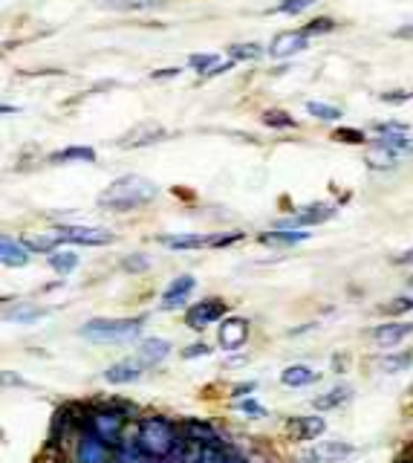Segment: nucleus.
I'll return each instance as SVG.
<instances>
[{
	"label": "nucleus",
	"mask_w": 413,
	"mask_h": 463,
	"mask_svg": "<svg viewBox=\"0 0 413 463\" xmlns=\"http://www.w3.org/2000/svg\"><path fill=\"white\" fill-rule=\"evenodd\" d=\"M154 197H157L154 183L145 180V177H139V174H128V177H119L116 183H110L104 188V192L99 195V206L113 209V212H128V209L148 206Z\"/></svg>",
	"instance_id": "nucleus-1"
},
{
	"label": "nucleus",
	"mask_w": 413,
	"mask_h": 463,
	"mask_svg": "<svg viewBox=\"0 0 413 463\" xmlns=\"http://www.w3.org/2000/svg\"><path fill=\"white\" fill-rule=\"evenodd\" d=\"M136 443L154 460H168L176 449H180V438H176V426L165 417H145L139 420L136 429Z\"/></svg>",
	"instance_id": "nucleus-2"
},
{
	"label": "nucleus",
	"mask_w": 413,
	"mask_h": 463,
	"mask_svg": "<svg viewBox=\"0 0 413 463\" xmlns=\"http://www.w3.org/2000/svg\"><path fill=\"white\" fill-rule=\"evenodd\" d=\"M145 319H90L81 328V336L90 342L110 345V342H130L139 336Z\"/></svg>",
	"instance_id": "nucleus-3"
},
{
	"label": "nucleus",
	"mask_w": 413,
	"mask_h": 463,
	"mask_svg": "<svg viewBox=\"0 0 413 463\" xmlns=\"http://www.w3.org/2000/svg\"><path fill=\"white\" fill-rule=\"evenodd\" d=\"M52 232L61 241L81 243V247H104V243L116 241L113 232H110V229H99V226H55Z\"/></svg>",
	"instance_id": "nucleus-4"
},
{
	"label": "nucleus",
	"mask_w": 413,
	"mask_h": 463,
	"mask_svg": "<svg viewBox=\"0 0 413 463\" xmlns=\"http://www.w3.org/2000/svg\"><path fill=\"white\" fill-rule=\"evenodd\" d=\"M353 452L355 449L344 440H321L301 455V463H341V460H347Z\"/></svg>",
	"instance_id": "nucleus-5"
},
{
	"label": "nucleus",
	"mask_w": 413,
	"mask_h": 463,
	"mask_svg": "<svg viewBox=\"0 0 413 463\" xmlns=\"http://www.w3.org/2000/svg\"><path fill=\"white\" fill-rule=\"evenodd\" d=\"M226 316V302L223 298H205V302L194 304L188 310V316H185V324L191 331H205L209 324L220 322Z\"/></svg>",
	"instance_id": "nucleus-6"
},
{
	"label": "nucleus",
	"mask_w": 413,
	"mask_h": 463,
	"mask_svg": "<svg viewBox=\"0 0 413 463\" xmlns=\"http://www.w3.org/2000/svg\"><path fill=\"white\" fill-rule=\"evenodd\" d=\"M336 214L333 206H324V203H310V206H301L292 212V217H283L278 221V229H295V226H315V223H324L329 217Z\"/></svg>",
	"instance_id": "nucleus-7"
},
{
	"label": "nucleus",
	"mask_w": 413,
	"mask_h": 463,
	"mask_svg": "<svg viewBox=\"0 0 413 463\" xmlns=\"http://www.w3.org/2000/svg\"><path fill=\"white\" fill-rule=\"evenodd\" d=\"M76 455H78V463H110V443L102 438V434H95L90 429L78 438Z\"/></svg>",
	"instance_id": "nucleus-8"
},
{
	"label": "nucleus",
	"mask_w": 413,
	"mask_h": 463,
	"mask_svg": "<svg viewBox=\"0 0 413 463\" xmlns=\"http://www.w3.org/2000/svg\"><path fill=\"white\" fill-rule=\"evenodd\" d=\"M90 429L95 434H102L110 446H119L121 431H125V417H121L119 412H95L90 420Z\"/></svg>",
	"instance_id": "nucleus-9"
},
{
	"label": "nucleus",
	"mask_w": 413,
	"mask_h": 463,
	"mask_svg": "<svg viewBox=\"0 0 413 463\" xmlns=\"http://www.w3.org/2000/svg\"><path fill=\"white\" fill-rule=\"evenodd\" d=\"M142 371H145L142 359H119L104 371V379L110 386H128V383H136V379L142 377Z\"/></svg>",
	"instance_id": "nucleus-10"
},
{
	"label": "nucleus",
	"mask_w": 413,
	"mask_h": 463,
	"mask_svg": "<svg viewBox=\"0 0 413 463\" xmlns=\"http://www.w3.org/2000/svg\"><path fill=\"white\" fill-rule=\"evenodd\" d=\"M159 140H165V128L157 125V122H142V125H136L130 133L121 136L119 145L121 148H142V145H154Z\"/></svg>",
	"instance_id": "nucleus-11"
},
{
	"label": "nucleus",
	"mask_w": 413,
	"mask_h": 463,
	"mask_svg": "<svg viewBox=\"0 0 413 463\" xmlns=\"http://www.w3.org/2000/svg\"><path fill=\"white\" fill-rule=\"evenodd\" d=\"M197 287V281L194 276H180V278H174L168 284V290L162 293V307L165 310H174V307H183L188 302V295L194 293Z\"/></svg>",
	"instance_id": "nucleus-12"
},
{
	"label": "nucleus",
	"mask_w": 413,
	"mask_h": 463,
	"mask_svg": "<svg viewBox=\"0 0 413 463\" xmlns=\"http://www.w3.org/2000/svg\"><path fill=\"white\" fill-rule=\"evenodd\" d=\"M246 339H249V322L240 319V316H231L223 322V328H220V345H223L226 350L243 348Z\"/></svg>",
	"instance_id": "nucleus-13"
},
{
	"label": "nucleus",
	"mask_w": 413,
	"mask_h": 463,
	"mask_svg": "<svg viewBox=\"0 0 413 463\" xmlns=\"http://www.w3.org/2000/svg\"><path fill=\"white\" fill-rule=\"evenodd\" d=\"M307 44H310L307 32H283V35H278L272 41L269 56L272 59H289V56H295V52L307 50Z\"/></svg>",
	"instance_id": "nucleus-14"
},
{
	"label": "nucleus",
	"mask_w": 413,
	"mask_h": 463,
	"mask_svg": "<svg viewBox=\"0 0 413 463\" xmlns=\"http://www.w3.org/2000/svg\"><path fill=\"white\" fill-rule=\"evenodd\" d=\"M183 434L188 443H197V446H220V434L209 426L202 423L197 417H188L183 423Z\"/></svg>",
	"instance_id": "nucleus-15"
},
{
	"label": "nucleus",
	"mask_w": 413,
	"mask_h": 463,
	"mask_svg": "<svg viewBox=\"0 0 413 463\" xmlns=\"http://www.w3.org/2000/svg\"><path fill=\"white\" fill-rule=\"evenodd\" d=\"M413 333V322H388V324H379V328L373 331V339H376V345L382 348H393L399 345L402 339H408Z\"/></svg>",
	"instance_id": "nucleus-16"
},
{
	"label": "nucleus",
	"mask_w": 413,
	"mask_h": 463,
	"mask_svg": "<svg viewBox=\"0 0 413 463\" xmlns=\"http://www.w3.org/2000/svg\"><path fill=\"white\" fill-rule=\"evenodd\" d=\"M324 429H327L324 417H292L286 423V431L292 434L295 440H315Z\"/></svg>",
	"instance_id": "nucleus-17"
},
{
	"label": "nucleus",
	"mask_w": 413,
	"mask_h": 463,
	"mask_svg": "<svg viewBox=\"0 0 413 463\" xmlns=\"http://www.w3.org/2000/svg\"><path fill=\"white\" fill-rule=\"evenodd\" d=\"M159 243L171 250H202V247H217L220 235H162Z\"/></svg>",
	"instance_id": "nucleus-18"
},
{
	"label": "nucleus",
	"mask_w": 413,
	"mask_h": 463,
	"mask_svg": "<svg viewBox=\"0 0 413 463\" xmlns=\"http://www.w3.org/2000/svg\"><path fill=\"white\" fill-rule=\"evenodd\" d=\"M0 261H4V267H26V261H30V247H26L23 241L4 235V241H0Z\"/></svg>",
	"instance_id": "nucleus-19"
},
{
	"label": "nucleus",
	"mask_w": 413,
	"mask_h": 463,
	"mask_svg": "<svg viewBox=\"0 0 413 463\" xmlns=\"http://www.w3.org/2000/svg\"><path fill=\"white\" fill-rule=\"evenodd\" d=\"M315 379H319V371H312L310 365H289L281 371V383L286 388H304L312 386Z\"/></svg>",
	"instance_id": "nucleus-20"
},
{
	"label": "nucleus",
	"mask_w": 413,
	"mask_h": 463,
	"mask_svg": "<svg viewBox=\"0 0 413 463\" xmlns=\"http://www.w3.org/2000/svg\"><path fill=\"white\" fill-rule=\"evenodd\" d=\"M353 400V388L350 386H336L329 388L327 394H319V397L312 400V405L319 408V412H333V408H341L344 403Z\"/></svg>",
	"instance_id": "nucleus-21"
},
{
	"label": "nucleus",
	"mask_w": 413,
	"mask_h": 463,
	"mask_svg": "<svg viewBox=\"0 0 413 463\" xmlns=\"http://www.w3.org/2000/svg\"><path fill=\"white\" fill-rule=\"evenodd\" d=\"M382 151H388L391 157H413V140L410 136H379L373 142Z\"/></svg>",
	"instance_id": "nucleus-22"
},
{
	"label": "nucleus",
	"mask_w": 413,
	"mask_h": 463,
	"mask_svg": "<svg viewBox=\"0 0 413 463\" xmlns=\"http://www.w3.org/2000/svg\"><path fill=\"white\" fill-rule=\"evenodd\" d=\"M168 353H171V342H165V339H145L139 345V359L145 365H157L168 357Z\"/></svg>",
	"instance_id": "nucleus-23"
},
{
	"label": "nucleus",
	"mask_w": 413,
	"mask_h": 463,
	"mask_svg": "<svg viewBox=\"0 0 413 463\" xmlns=\"http://www.w3.org/2000/svg\"><path fill=\"white\" fill-rule=\"evenodd\" d=\"M310 235L307 232H298V229H286V232H266L260 235L264 243H272V247H295V243H304Z\"/></svg>",
	"instance_id": "nucleus-24"
},
{
	"label": "nucleus",
	"mask_w": 413,
	"mask_h": 463,
	"mask_svg": "<svg viewBox=\"0 0 413 463\" xmlns=\"http://www.w3.org/2000/svg\"><path fill=\"white\" fill-rule=\"evenodd\" d=\"M116 463H154L145 449L139 443H119V452H116Z\"/></svg>",
	"instance_id": "nucleus-25"
},
{
	"label": "nucleus",
	"mask_w": 413,
	"mask_h": 463,
	"mask_svg": "<svg viewBox=\"0 0 413 463\" xmlns=\"http://www.w3.org/2000/svg\"><path fill=\"white\" fill-rule=\"evenodd\" d=\"M49 159L52 162H95V151L93 148L73 145V148H64V151H58V154H52Z\"/></svg>",
	"instance_id": "nucleus-26"
},
{
	"label": "nucleus",
	"mask_w": 413,
	"mask_h": 463,
	"mask_svg": "<svg viewBox=\"0 0 413 463\" xmlns=\"http://www.w3.org/2000/svg\"><path fill=\"white\" fill-rule=\"evenodd\" d=\"M47 313L38 310V307H30V304H18L15 310H6V322H18V324H32L38 319H44Z\"/></svg>",
	"instance_id": "nucleus-27"
},
{
	"label": "nucleus",
	"mask_w": 413,
	"mask_h": 463,
	"mask_svg": "<svg viewBox=\"0 0 413 463\" xmlns=\"http://www.w3.org/2000/svg\"><path fill=\"white\" fill-rule=\"evenodd\" d=\"M49 267L58 272V276H70V272L78 267V255L76 252H52Z\"/></svg>",
	"instance_id": "nucleus-28"
},
{
	"label": "nucleus",
	"mask_w": 413,
	"mask_h": 463,
	"mask_svg": "<svg viewBox=\"0 0 413 463\" xmlns=\"http://www.w3.org/2000/svg\"><path fill=\"white\" fill-rule=\"evenodd\" d=\"M23 243H26V247H30V252H52L55 247H61V238L52 232V235H35V238H26Z\"/></svg>",
	"instance_id": "nucleus-29"
},
{
	"label": "nucleus",
	"mask_w": 413,
	"mask_h": 463,
	"mask_svg": "<svg viewBox=\"0 0 413 463\" xmlns=\"http://www.w3.org/2000/svg\"><path fill=\"white\" fill-rule=\"evenodd\" d=\"M229 56L238 61H257L260 59V47L257 44H231Z\"/></svg>",
	"instance_id": "nucleus-30"
},
{
	"label": "nucleus",
	"mask_w": 413,
	"mask_h": 463,
	"mask_svg": "<svg viewBox=\"0 0 413 463\" xmlns=\"http://www.w3.org/2000/svg\"><path fill=\"white\" fill-rule=\"evenodd\" d=\"M413 357L410 353H399V357H384L382 359V371L384 374H399V371H405V368H410Z\"/></svg>",
	"instance_id": "nucleus-31"
},
{
	"label": "nucleus",
	"mask_w": 413,
	"mask_h": 463,
	"mask_svg": "<svg viewBox=\"0 0 413 463\" xmlns=\"http://www.w3.org/2000/svg\"><path fill=\"white\" fill-rule=\"evenodd\" d=\"M102 6L107 9H150V6H157V0H102Z\"/></svg>",
	"instance_id": "nucleus-32"
},
{
	"label": "nucleus",
	"mask_w": 413,
	"mask_h": 463,
	"mask_svg": "<svg viewBox=\"0 0 413 463\" xmlns=\"http://www.w3.org/2000/svg\"><path fill=\"white\" fill-rule=\"evenodd\" d=\"M307 111H310V116H319V119H327V122H333V119L341 116V107L324 104V102H310V104H307Z\"/></svg>",
	"instance_id": "nucleus-33"
},
{
	"label": "nucleus",
	"mask_w": 413,
	"mask_h": 463,
	"mask_svg": "<svg viewBox=\"0 0 413 463\" xmlns=\"http://www.w3.org/2000/svg\"><path fill=\"white\" fill-rule=\"evenodd\" d=\"M410 310H413V295H399L382 307V313H388V316H402V313H410Z\"/></svg>",
	"instance_id": "nucleus-34"
},
{
	"label": "nucleus",
	"mask_w": 413,
	"mask_h": 463,
	"mask_svg": "<svg viewBox=\"0 0 413 463\" xmlns=\"http://www.w3.org/2000/svg\"><path fill=\"white\" fill-rule=\"evenodd\" d=\"M376 136H408V125L405 122H379V125H373Z\"/></svg>",
	"instance_id": "nucleus-35"
},
{
	"label": "nucleus",
	"mask_w": 413,
	"mask_h": 463,
	"mask_svg": "<svg viewBox=\"0 0 413 463\" xmlns=\"http://www.w3.org/2000/svg\"><path fill=\"white\" fill-rule=\"evenodd\" d=\"M264 125H269V128H292L295 119L289 113H283V111H266L264 113Z\"/></svg>",
	"instance_id": "nucleus-36"
},
{
	"label": "nucleus",
	"mask_w": 413,
	"mask_h": 463,
	"mask_svg": "<svg viewBox=\"0 0 413 463\" xmlns=\"http://www.w3.org/2000/svg\"><path fill=\"white\" fill-rule=\"evenodd\" d=\"M315 4V0H283V4L278 6L281 15H301L304 9H310Z\"/></svg>",
	"instance_id": "nucleus-37"
},
{
	"label": "nucleus",
	"mask_w": 413,
	"mask_h": 463,
	"mask_svg": "<svg viewBox=\"0 0 413 463\" xmlns=\"http://www.w3.org/2000/svg\"><path fill=\"white\" fill-rule=\"evenodd\" d=\"M333 140L336 142H347V145H362L364 142V133L355 131V128H341V131L333 133Z\"/></svg>",
	"instance_id": "nucleus-38"
},
{
	"label": "nucleus",
	"mask_w": 413,
	"mask_h": 463,
	"mask_svg": "<svg viewBox=\"0 0 413 463\" xmlns=\"http://www.w3.org/2000/svg\"><path fill=\"white\" fill-rule=\"evenodd\" d=\"M238 412L249 414L252 420H257V417H266V408L260 405V403H255L252 397H249V400H240V403H238Z\"/></svg>",
	"instance_id": "nucleus-39"
},
{
	"label": "nucleus",
	"mask_w": 413,
	"mask_h": 463,
	"mask_svg": "<svg viewBox=\"0 0 413 463\" xmlns=\"http://www.w3.org/2000/svg\"><path fill=\"white\" fill-rule=\"evenodd\" d=\"M214 61H217V56H209V52H205V56H191V67L200 70V73H211Z\"/></svg>",
	"instance_id": "nucleus-40"
},
{
	"label": "nucleus",
	"mask_w": 413,
	"mask_h": 463,
	"mask_svg": "<svg viewBox=\"0 0 413 463\" xmlns=\"http://www.w3.org/2000/svg\"><path fill=\"white\" fill-rule=\"evenodd\" d=\"M329 30H333V21H327V18H319V21H310L304 32H307V35H315V32L321 35V32H329Z\"/></svg>",
	"instance_id": "nucleus-41"
},
{
	"label": "nucleus",
	"mask_w": 413,
	"mask_h": 463,
	"mask_svg": "<svg viewBox=\"0 0 413 463\" xmlns=\"http://www.w3.org/2000/svg\"><path fill=\"white\" fill-rule=\"evenodd\" d=\"M125 269L128 272H142V269H148V258L145 255H130V258H125Z\"/></svg>",
	"instance_id": "nucleus-42"
},
{
	"label": "nucleus",
	"mask_w": 413,
	"mask_h": 463,
	"mask_svg": "<svg viewBox=\"0 0 413 463\" xmlns=\"http://www.w3.org/2000/svg\"><path fill=\"white\" fill-rule=\"evenodd\" d=\"M209 353H211L209 345H205V342H197V345L185 348V350H183V357H185V359H194V357H209Z\"/></svg>",
	"instance_id": "nucleus-43"
},
{
	"label": "nucleus",
	"mask_w": 413,
	"mask_h": 463,
	"mask_svg": "<svg viewBox=\"0 0 413 463\" xmlns=\"http://www.w3.org/2000/svg\"><path fill=\"white\" fill-rule=\"evenodd\" d=\"M413 93H405V90H396V93H384V102H405V99H410Z\"/></svg>",
	"instance_id": "nucleus-44"
},
{
	"label": "nucleus",
	"mask_w": 413,
	"mask_h": 463,
	"mask_svg": "<svg viewBox=\"0 0 413 463\" xmlns=\"http://www.w3.org/2000/svg\"><path fill=\"white\" fill-rule=\"evenodd\" d=\"M393 38H399V41H413V23L402 26V30H396Z\"/></svg>",
	"instance_id": "nucleus-45"
},
{
	"label": "nucleus",
	"mask_w": 413,
	"mask_h": 463,
	"mask_svg": "<svg viewBox=\"0 0 413 463\" xmlns=\"http://www.w3.org/2000/svg\"><path fill=\"white\" fill-rule=\"evenodd\" d=\"M413 261V250L410 252H402V255H396V264H410Z\"/></svg>",
	"instance_id": "nucleus-46"
},
{
	"label": "nucleus",
	"mask_w": 413,
	"mask_h": 463,
	"mask_svg": "<svg viewBox=\"0 0 413 463\" xmlns=\"http://www.w3.org/2000/svg\"><path fill=\"white\" fill-rule=\"evenodd\" d=\"M171 76H176V70H159V73H154V78H171Z\"/></svg>",
	"instance_id": "nucleus-47"
},
{
	"label": "nucleus",
	"mask_w": 413,
	"mask_h": 463,
	"mask_svg": "<svg viewBox=\"0 0 413 463\" xmlns=\"http://www.w3.org/2000/svg\"><path fill=\"white\" fill-rule=\"evenodd\" d=\"M410 284H413V276H410Z\"/></svg>",
	"instance_id": "nucleus-48"
}]
</instances>
